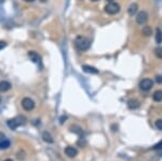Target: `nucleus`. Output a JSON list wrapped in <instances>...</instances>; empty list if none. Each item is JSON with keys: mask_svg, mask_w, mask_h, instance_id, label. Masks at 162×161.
<instances>
[{"mask_svg": "<svg viewBox=\"0 0 162 161\" xmlns=\"http://www.w3.org/2000/svg\"><path fill=\"white\" fill-rule=\"evenodd\" d=\"M157 82H158V83H162V77L161 76H158V77H157Z\"/></svg>", "mask_w": 162, "mask_h": 161, "instance_id": "nucleus-22", "label": "nucleus"}, {"mask_svg": "<svg viewBox=\"0 0 162 161\" xmlns=\"http://www.w3.org/2000/svg\"><path fill=\"white\" fill-rule=\"evenodd\" d=\"M156 41H157V43L162 42V31L159 28L157 29V31H156Z\"/></svg>", "mask_w": 162, "mask_h": 161, "instance_id": "nucleus-16", "label": "nucleus"}, {"mask_svg": "<svg viewBox=\"0 0 162 161\" xmlns=\"http://www.w3.org/2000/svg\"><path fill=\"white\" fill-rule=\"evenodd\" d=\"M10 147V141L4 139L2 142H0V149H7Z\"/></svg>", "mask_w": 162, "mask_h": 161, "instance_id": "nucleus-15", "label": "nucleus"}, {"mask_svg": "<svg viewBox=\"0 0 162 161\" xmlns=\"http://www.w3.org/2000/svg\"><path fill=\"white\" fill-rule=\"evenodd\" d=\"M128 106L130 109H136V108H138V106H140V103L136 100H130L128 102Z\"/></svg>", "mask_w": 162, "mask_h": 161, "instance_id": "nucleus-12", "label": "nucleus"}, {"mask_svg": "<svg viewBox=\"0 0 162 161\" xmlns=\"http://www.w3.org/2000/svg\"><path fill=\"white\" fill-rule=\"evenodd\" d=\"M91 45V42L88 38L82 36H78L77 38L75 39V47L77 48L79 51H87L88 49Z\"/></svg>", "mask_w": 162, "mask_h": 161, "instance_id": "nucleus-1", "label": "nucleus"}, {"mask_svg": "<svg viewBox=\"0 0 162 161\" xmlns=\"http://www.w3.org/2000/svg\"><path fill=\"white\" fill-rule=\"evenodd\" d=\"M155 54L158 59H162V47H157L155 49Z\"/></svg>", "mask_w": 162, "mask_h": 161, "instance_id": "nucleus-17", "label": "nucleus"}, {"mask_svg": "<svg viewBox=\"0 0 162 161\" xmlns=\"http://www.w3.org/2000/svg\"><path fill=\"white\" fill-rule=\"evenodd\" d=\"M22 107L24 108L26 111H31V110L34 109L35 107V102L29 97H25L23 98L22 101Z\"/></svg>", "mask_w": 162, "mask_h": 161, "instance_id": "nucleus-5", "label": "nucleus"}, {"mask_svg": "<svg viewBox=\"0 0 162 161\" xmlns=\"http://www.w3.org/2000/svg\"><path fill=\"white\" fill-rule=\"evenodd\" d=\"M24 1H26V2H32L34 0H24Z\"/></svg>", "mask_w": 162, "mask_h": 161, "instance_id": "nucleus-24", "label": "nucleus"}, {"mask_svg": "<svg viewBox=\"0 0 162 161\" xmlns=\"http://www.w3.org/2000/svg\"><path fill=\"white\" fill-rule=\"evenodd\" d=\"M65 154H66V156H68L69 158H74L78 155V150L75 148V147L68 146L65 148Z\"/></svg>", "mask_w": 162, "mask_h": 161, "instance_id": "nucleus-7", "label": "nucleus"}, {"mask_svg": "<svg viewBox=\"0 0 162 161\" xmlns=\"http://www.w3.org/2000/svg\"><path fill=\"white\" fill-rule=\"evenodd\" d=\"M147 21H148V14L145 11H141V12L136 15V22H137V24L144 25Z\"/></svg>", "mask_w": 162, "mask_h": 161, "instance_id": "nucleus-6", "label": "nucleus"}, {"mask_svg": "<svg viewBox=\"0 0 162 161\" xmlns=\"http://www.w3.org/2000/svg\"><path fill=\"white\" fill-rule=\"evenodd\" d=\"M91 1H97V0H91Z\"/></svg>", "mask_w": 162, "mask_h": 161, "instance_id": "nucleus-28", "label": "nucleus"}, {"mask_svg": "<svg viewBox=\"0 0 162 161\" xmlns=\"http://www.w3.org/2000/svg\"><path fill=\"white\" fill-rule=\"evenodd\" d=\"M4 139H6V137H4V135L2 134V133H0V142H2Z\"/></svg>", "mask_w": 162, "mask_h": 161, "instance_id": "nucleus-23", "label": "nucleus"}, {"mask_svg": "<svg viewBox=\"0 0 162 161\" xmlns=\"http://www.w3.org/2000/svg\"><path fill=\"white\" fill-rule=\"evenodd\" d=\"M82 69L84 70L85 73H94V75L98 73V70H97L95 67H92V66H89V65H83Z\"/></svg>", "mask_w": 162, "mask_h": 161, "instance_id": "nucleus-9", "label": "nucleus"}, {"mask_svg": "<svg viewBox=\"0 0 162 161\" xmlns=\"http://www.w3.org/2000/svg\"><path fill=\"white\" fill-rule=\"evenodd\" d=\"M155 125H156V128L158 129V130L162 131V119H158V120L156 121V123H155Z\"/></svg>", "mask_w": 162, "mask_h": 161, "instance_id": "nucleus-19", "label": "nucleus"}, {"mask_svg": "<svg viewBox=\"0 0 162 161\" xmlns=\"http://www.w3.org/2000/svg\"><path fill=\"white\" fill-rule=\"evenodd\" d=\"M152 98H154L155 102H162V91L158 90L152 94Z\"/></svg>", "mask_w": 162, "mask_h": 161, "instance_id": "nucleus-11", "label": "nucleus"}, {"mask_svg": "<svg viewBox=\"0 0 162 161\" xmlns=\"http://www.w3.org/2000/svg\"><path fill=\"white\" fill-rule=\"evenodd\" d=\"M107 1H108V2H112L113 0H107Z\"/></svg>", "mask_w": 162, "mask_h": 161, "instance_id": "nucleus-27", "label": "nucleus"}, {"mask_svg": "<svg viewBox=\"0 0 162 161\" xmlns=\"http://www.w3.org/2000/svg\"><path fill=\"white\" fill-rule=\"evenodd\" d=\"M137 4L136 3H132L131 6L129 7V9H128V12H129V14L130 15H134V13L137 11Z\"/></svg>", "mask_w": 162, "mask_h": 161, "instance_id": "nucleus-13", "label": "nucleus"}, {"mask_svg": "<svg viewBox=\"0 0 162 161\" xmlns=\"http://www.w3.org/2000/svg\"><path fill=\"white\" fill-rule=\"evenodd\" d=\"M154 87V81L149 78H146V79H143L142 81L140 82V88L143 91H149L150 89Z\"/></svg>", "mask_w": 162, "mask_h": 161, "instance_id": "nucleus-4", "label": "nucleus"}, {"mask_svg": "<svg viewBox=\"0 0 162 161\" xmlns=\"http://www.w3.org/2000/svg\"><path fill=\"white\" fill-rule=\"evenodd\" d=\"M28 56L32 62H35V63H39V62H40V56H39L36 52H32V51L28 52Z\"/></svg>", "mask_w": 162, "mask_h": 161, "instance_id": "nucleus-10", "label": "nucleus"}, {"mask_svg": "<svg viewBox=\"0 0 162 161\" xmlns=\"http://www.w3.org/2000/svg\"><path fill=\"white\" fill-rule=\"evenodd\" d=\"M8 126L11 129V130H15L17 126L22 125L25 123V118L23 117H16V118H13V119H10L8 120Z\"/></svg>", "mask_w": 162, "mask_h": 161, "instance_id": "nucleus-2", "label": "nucleus"}, {"mask_svg": "<svg viewBox=\"0 0 162 161\" xmlns=\"http://www.w3.org/2000/svg\"><path fill=\"white\" fill-rule=\"evenodd\" d=\"M152 149H154V150H160V149H162V141L157 145H155V146L152 147Z\"/></svg>", "mask_w": 162, "mask_h": 161, "instance_id": "nucleus-20", "label": "nucleus"}, {"mask_svg": "<svg viewBox=\"0 0 162 161\" xmlns=\"http://www.w3.org/2000/svg\"><path fill=\"white\" fill-rule=\"evenodd\" d=\"M42 139H43V141L45 142H47V143H53V139H52V136H51L50 134H49L48 132H45L42 134Z\"/></svg>", "mask_w": 162, "mask_h": 161, "instance_id": "nucleus-14", "label": "nucleus"}, {"mask_svg": "<svg viewBox=\"0 0 162 161\" xmlns=\"http://www.w3.org/2000/svg\"><path fill=\"white\" fill-rule=\"evenodd\" d=\"M6 45H7V43L4 42V41H1V40H0V50L3 49V48L6 47Z\"/></svg>", "mask_w": 162, "mask_h": 161, "instance_id": "nucleus-21", "label": "nucleus"}, {"mask_svg": "<svg viewBox=\"0 0 162 161\" xmlns=\"http://www.w3.org/2000/svg\"><path fill=\"white\" fill-rule=\"evenodd\" d=\"M120 11V6L116 2H108L105 7V12L107 14H110V15H113V14H117L118 12Z\"/></svg>", "mask_w": 162, "mask_h": 161, "instance_id": "nucleus-3", "label": "nucleus"}, {"mask_svg": "<svg viewBox=\"0 0 162 161\" xmlns=\"http://www.w3.org/2000/svg\"><path fill=\"white\" fill-rule=\"evenodd\" d=\"M159 155H162V149H160V150H159Z\"/></svg>", "mask_w": 162, "mask_h": 161, "instance_id": "nucleus-25", "label": "nucleus"}, {"mask_svg": "<svg viewBox=\"0 0 162 161\" xmlns=\"http://www.w3.org/2000/svg\"><path fill=\"white\" fill-rule=\"evenodd\" d=\"M11 89V83L8 81H1L0 82V92H7Z\"/></svg>", "mask_w": 162, "mask_h": 161, "instance_id": "nucleus-8", "label": "nucleus"}, {"mask_svg": "<svg viewBox=\"0 0 162 161\" xmlns=\"http://www.w3.org/2000/svg\"><path fill=\"white\" fill-rule=\"evenodd\" d=\"M151 33H152V31H151V28H150L149 26H145L144 28H143V34H144L145 36L151 35Z\"/></svg>", "mask_w": 162, "mask_h": 161, "instance_id": "nucleus-18", "label": "nucleus"}, {"mask_svg": "<svg viewBox=\"0 0 162 161\" xmlns=\"http://www.w3.org/2000/svg\"><path fill=\"white\" fill-rule=\"evenodd\" d=\"M4 161H13V160H12V159H6Z\"/></svg>", "mask_w": 162, "mask_h": 161, "instance_id": "nucleus-26", "label": "nucleus"}]
</instances>
